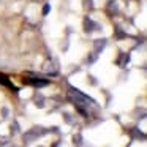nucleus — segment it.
I'll list each match as a JSON object with an SVG mask.
<instances>
[{
  "label": "nucleus",
  "mask_w": 147,
  "mask_h": 147,
  "mask_svg": "<svg viewBox=\"0 0 147 147\" xmlns=\"http://www.w3.org/2000/svg\"><path fill=\"white\" fill-rule=\"evenodd\" d=\"M40 134H41V133H38V131H36V128H33V130L29 131V133H26V136H24V141H26V142H32V141H35L36 138L40 136Z\"/></svg>",
  "instance_id": "1"
},
{
  "label": "nucleus",
  "mask_w": 147,
  "mask_h": 147,
  "mask_svg": "<svg viewBox=\"0 0 147 147\" xmlns=\"http://www.w3.org/2000/svg\"><path fill=\"white\" fill-rule=\"evenodd\" d=\"M93 29H95V26H93V21L89 19V18H84V30H86V32H92Z\"/></svg>",
  "instance_id": "2"
},
{
  "label": "nucleus",
  "mask_w": 147,
  "mask_h": 147,
  "mask_svg": "<svg viewBox=\"0 0 147 147\" xmlns=\"http://www.w3.org/2000/svg\"><path fill=\"white\" fill-rule=\"evenodd\" d=\"M27 82L33 84V86H36V87H41V86H46L48 81H45V79H30V81H27Z\"/></svg>",
  "instance_id": "3"
},
{
  "label": "nucleus",
  "mask_w": 147,
  "mask_h": 147,
  "mask_svg": "<svg viewBox=\"0 0 147 147\" xmlns=\"http://www.w3.org/2000/svg\"><path fill=\"white\" fill-rule=\"evenodd\" d=\"M106 45V41H105V40H96V41H95V46H96V51H103V46H105Z\"/></svg>",
  "instance_id": "4"
},
{
  "label": "nucleus",
  "mask_w": 147,
  "mask_h": 147,
  "mask_svg": "<svg viewBox=\"0 0 147 147\" xmlns=\"http://www.w3.org/2000/svg\"><path fill=\"white\" fill-rule=\"evenodd\" d=\"M43 13H45V14L49 13V5H46V7H45V11H43Z\"/></svg>",
  "instance_id": "5"
}]
</instances>
